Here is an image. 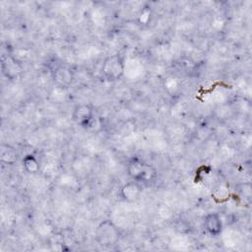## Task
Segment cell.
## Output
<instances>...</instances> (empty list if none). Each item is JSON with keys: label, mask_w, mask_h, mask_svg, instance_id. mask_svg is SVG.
Returning <instances> with one entry per match:
<instances>
[{"label": "cell", "mask_w": 252, "mask_h": 252, "mask_svg": "<svg viewBox=\"0 0 252 252\" xmlns=\"http://www.w3.org/2000/svg\"><path fill=\"white\" fill-rule=\"evenodd\" d=\"M142 194V187L137 181H130L125 183L120 189L121 198L129 203L136 202Z\"/></svg>", "instance_id": "52a82bcc"}, {"label": "cell", "mask_w": 252, "mask_h": 252, "mask_svg": "<svg viewBox=\"0 0 252 252\" xmlns=\"http://www.w3.org/2000/svg\"><path fill=\"white\" fill-rule=\"evenodd\" d=\"M52 79L57 86L61 88H68L74 81V73L70 67L58 65L52 71Z\"/></svg>", "instance_id": "8992f818"}, {"label": "cell", "mask_w": 252, "mask_h": 252, "mask_svg": "<svg viewBox=\"0 0 252 252\" xmlns=\"http://www.w3.org/2000/svg\"><path fill=\"white\" fill-rule=\"evenodd\" d=\"M204 226L207 232L213 236H218L221 233L223 225L220 217L216 213L208 214L204 220Z\"/></svg>", "instance_id": "ba28073f"}, {"label": "cell", "mask_w": 252, "mask_h": 252, "mask_svg": "<svg viewBox=\"0 0 252 252\" xmlns=\"http://www.w3.org/2000/svg\"><path fill=\"white\" fill-rule=\"evenodd\" d=\"M104 78L109 82H115L122 78L125 71L124 58L120 54H112L106 57L101 67Z\"/></svg>", "instance_id": "3957f363"}, {"label": "cell", "mask_w": 252, "mask_h": 252, "mask_svg": "<svg viewBox=\"0 0 252 252\" xmlns=\"http://www.w3.org/2000/svg\"><path fill=\"white\" fill-rule=\"evenodd\" d=\"M23 166L26 169V171L31 174H35L40 169L39 161L33 155H27L23 158Z\"/></svg>", "instance_id": "30bf717a"}, {"label": "cell", "mask_w": 252, "mask_h": 252, "mask_svg": "<svg viewBox=\"0 0 252 252\" xmlns=\"http://www.w3.org/2000/svg\"><path fill=\"white\" fill-rule=\"evenodd\" d=\"M0 158L7 164H13L17 161L18 155L16 150L8 145H2L0 149Z\"/></svg>", "instance_id": "9c48e42d"}, {"label": "cell", "mask_w": 252, "mask_h": 252, "mask_svg": "<svg viewBox=\"0 0 252 252\" xmlns=\"http://www.w3.org/2000/svg\"><path fill=\"white\" fill-rule=\"evenodd\" d=\"M94 237L100 246L111 247L116 245L119 241L120 232L112 220H104L96 226Z\"/></svg>", "instance_id": "7a4b0ae2"}, {"label": "cell", "mask_w": 252, "mask_h": 252, "mask_svg": "<svg viewBox=\"0 0 252 252\" xmlns=\"http://www.w3.org/2000/svg\"><path fill=\"white\" fill-rule=\"evenodd\" d=\"M1 70L7 79L16 80L22 74L23 68L21 63L13 55L7 54L2 57Z\"/></svg>", "instance_id": "5b68a950"}, {"label": "cell", "mask_w": 252, "mask_h": 252, "mask_svg": "<svg viewBox=\"0 0 252 252\" xmlns=\"http://www.w3.org/2000/svg\"><path fill=\"white\" fill-rule=\"evenodd\" d=\"M128 175L139 183L153 182L157 175V169L139 158H132L127 164Z\"/></svg>", "instance_id": "6da1fadb"}, {"label": "cell", "mask_w": 252, "mask_h": 252, "mask_svg": "<svg viewBox=\"0 0 252 252\" xmlns=\"http://www.w3.org/2000/svg\"><path fill=\"white\" fill-rule=\"evenodd\" d=\"M72 118L74 122L82 128H87L91 125L94 118V109L90 104L81 103L74 107Z\"/></svg>", "instance_id": "277c9868"}]
</instances>
